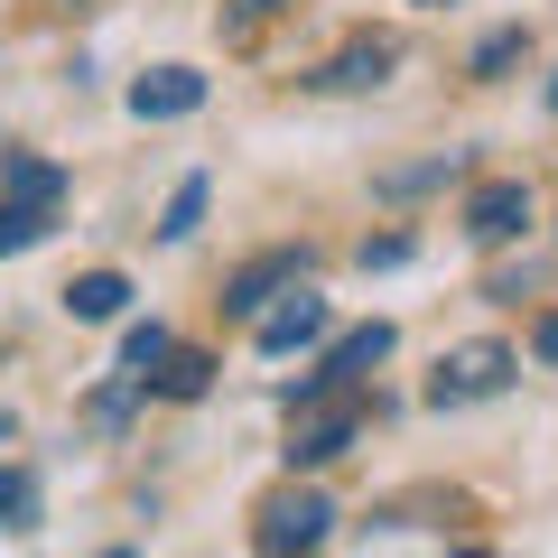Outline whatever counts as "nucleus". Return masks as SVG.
<instances>
[{"instance_id": "nucleus-5", "label": "nucleus", "mask_w": 558, "mask_h": 558, "mask_svg": "<svg viewBox=\"0 0 558 558\" xmlns=\"http://www.w3.org/2000/svg\"><path fill=\"white\" fill-rule=\"evenodd\" d=\"M400 65H410V38H400V28H354V38H344L336 57H317L299 84L307 94H381Z\"/></svg>"}, {"instance_id": "nucleus-2", "label": "nucleus", "mask_w": 558, "mask_h": 558, "mask_svg": "<svg viewBox=\"0 0 558 558\" xmlns=\"http://www.w3.org/2000/svg\"><path fill=\"white\" fill-rule=\"evenodd\" d=\"M521 381V344H502V336H465V344H447L438 354V373H428V410H475V400H502Z\"/></svg>"}, {"instance_id": "nucleus-25", "label": "nucleus", "mask_w": 558, "mask_h": 558, "mask_svg": "<svg viewBox=\"0 0 558 558\" xmlns=\"http://www.w3.org/2000/svg\"><path fill=\"white\" fill-rule=\"evenodd\" d=\"M102 558H140V549H102Z\"/></svg>"}, {"instance_id": "nucleus-6", "label": "nucleus", "mask_w": 558, "mask_h": 558, "mask_svg": "<svg viewBox=\"0 0 558 558\" xmlns=\"http://www.w3.org/2000/svg\"><path fill=\"white\" fill-rule=\"evenodd\" d=\"M457 223H465L475 252H512V242L539 223V196H531V178H475L465 205H457Z\"/></svg>"}, {"instance_id": "nucleus-16", "label": "nucleus", "mask_w": 558, "mask_h": 558, "mask_svg": "<svg viewBox=\"0 0 558 558\" xmlns=\"http://www.w3.org/2000/svg\"><path fill=\"white\" fill-rule=\"evenodd\" d=\"M0 531H38V475L0 465Z\"/></svg>"}, {"instance_id": "nucleus-14", "label": "nucleus", "mask_w": 558, "mask_h": 558, "mask_svg": "<svg viewBox=\"0 0 558 558\" xmlns=\"http://www.w3.org/2000/svg\"><path fill=\"white\" fill-rule=\"evenodd\" d=\"M168 363H178V336H168L159 317L121 326V373H131V381H149V391H159V373H168Z\"/></svg>"}, {"instance_id": "nucleus-18", "label": "nucleus", "mask_w": 558, "mask_h": 558, "mask_svg": "<svg viewBox=\"0 0 558 558\" xmlns=\"http://www.w3.org/2000/svg\"><path fill=\"white\" fill-rule=\"evenodd\" d=\"M354 260H363V270H410V260H418V233H400V223H391V233H363Z\"/></svg>"}, {"instance_id": "nucleus-24", "label": "nucleus", "mask_w": 558, "mask_h": 558, "mask_svg": "<svg viewBox=\"0 0 558 558\" xmlns=\"http://www.w3.org/2000/svg\"><path fill=\"white\" fill-rule=\"evenodd\" d=\"M549 121H558V75H549Z\"/></svg>"}, {"instance_id": "nucleus-9", "label": "nucleus", "mask_w": 558, "mask_h": 558, "mask_svg": "<svg viewBox=\"0 0 558 558\" xmlns=\"http://www.w3.org/2000/svg\"><path fill=\"white\" fill-rule=\"evenodd\" d=\"M205 94H215V75L205 65H149V75H131V121H186V112H205Z\"/></svg>"}, {"instance_id": "nucleus-23", "label": "nucleus", "mask_w": 558, "mask_h": 558, "mask_svg": "<svg viewBox=\"0 0 558 558\" xmlns=\"http://www.w3.org/2000/svg\"><path fill=\"white\" fill-rule=\"evenodd\" d=\"M447 558H502V549H475V539H465V549H447Z\"/></svg>"}, {"instance_id": "nucleus-17", "label": "nucleus", "mask_w": 558, "mask_h": 558, "mask_svg": "<svg viewBox=\"0 0 558 558\" xmlns=\"http://www.w3.org/2000/svg\"><path fill=\"white\" fill-rule=\"evenodd\" d=\"M299 0H223V47H252L270 20H289Z\"/></svg>"}, {"instance_id": "nucleus-3", "label": "nucleus", "mask_w": 558, "mask_h": 558, "mask_svg": "<svg viewBox=\"0 0 558 558\" xmlns=\"http://www.w3.org/2000/svg\"><path fill=\"white\" fill-rule=\"evenodd\" d=\"M299 289H317V242H260V252L233 260V279H223V317L260 326L279 299H299Z\"/></svg>"}, {"instance_id": "nucleus-27", "label": "nucleus", "mask_w": 558, "mask_h": 558, "mask_svg": "<svg viewBox=\"0 0 558 558\" xmlns=\"http://www.w3.org/2000/svg\"><path fill=\"white\" fill-rule=\"evenodd\" d=\"M549 242H558V233H549Z\"/></svg>"}, {"instance_id": "nucleus-19", "label": "nucleus", "mask_w": 558, "mask_h": 558, "mask_svg": "<svg viewBox=\"0 0 558 558\" xmlns=\"http://www.w3.org/2000/svg\"><path fill=\"white\" fill-rule=\"evenodd\" d=\"M57 233V215H28V205H0V260L10 252H28V242H47Z\"/></svg>"}, {"instance_id": "nucleus-8", "label": "nucleus", "mask_w": 558, "mask_h": 558, "mask_svg": "<svg viewBox=\"0 0 558 558\" xmlns=\"http://www.w3.org/2000/svg\"><path fill=\"white\" fill-rule=\"evenodd\" d=\"M447 186H475V149H428V159L373 168V196L381 205H418V196H447Z\"/></svg>"}, {"instance_id": "nucleus-1", "label": "nucleus", "mask_w": 558, "mask_h": 558, "mask_svg": "<svg viewBox=\"0 0 558 558\" xmlns=\"http://www.w3.org/2000/svg\"><path fill=\"white\" fill-rule=\"evenodd\" d=\"M336 494L326 484H307V475H289V484H270V494L252 502V558H317L326 539H336Z\"/></svg>"}, {"instance_id": "nucleus-11", "label": "nucleus", "mask_w": 558, "mask_h": 558, "mask_svg": "<svg viewBox=\"0 0 558 558\" xmlns=\"http://www.w3.org/2000/svg\"><path fill=\"white\" fill-rule=\"evenodd\" d=\"M57 299H65V317H75V326H112L121 307H131V279H121V270H75Z\"/></svg>"}, {"instance_id": "nucleus-26", "label": "nucleus", "mask_w": 558, "mask_h": 558, "mask_svg": "<svg viewBox=\"0 0 558 558\" xmlns=\"http://www.w3.org/2000/svg\"><path fill=\"white\" fill-rule=\"evenodd\" d=\"M418 10H447V0H418Z\"/></svg>"}, {"instance_id": "nucleus-20", "label": "nucleus", "mask_w": 558, "mask_h": 558, "mask_svg": "<svg viewBox=\"0 0 558 558\" xmlns=\"http://www.w3.org/2000/svg\"><path fill=\"white\" fill-rule=\"evenodd\" d=\"M531 289H539V270H531V260H502V270L484 279V299H494V307H521Z\"/></svg>"}, {"instance_id": "nucleus-15", "label": "nucleus", "mask_w": 558, "mask_h": 558, "mask_svg": "<svg viewBox=\"0 0 558 558\" xmlns=\"http://www.w3.org/2000/svg\"><path fill=\"white\" fill-rule=\"evenodd\" d=\"M215 373H223V363L205 354V344H178V363L159 373V400H205V391H215Z\"/></svg>"}, {"instance_id": "nucleus-22", "label": "nucleus", "mask_w": 558, "mask_h": 558, "mask_svg": "<svg viewBox=\"0 0 558 558\" xmlns=\"http://www.w3.org/2000/svg\"><path fill=\"white\" fill-rule=\"evenodd\" d=\"M10 438H20V410H0V447H10Z\"/></svg>"}, {"instance_id": "nucleus-13", "label": "nucleus", "mask_w": 558, "mask_h": 558, "mask_svg": "<svg viewBox=\"0 0 558 558\" xmlns=\"http://www.w3.org/2000/svg\"><path fill=\"white\" fill-rule=\"evenodd\" d=\"M205 215H215V178H205V168H186V178L168 186V205H159V242H168V252H178V242H196Z\"/></svg>"}, {"instance_id": "nucleus-21", "label": "nucleus", "mask_w": 558, "mask_h": 558, "mask_svg": "<svg viewBox=\"0 0 558 558\" xmlns=\"http://www.w3.org/2000/svg\"><path fill=\"white\" fill-rule=\"evenodd\" d=\"M531 363H539V373H558V307H539V326H531Z\"/></svg>"}, {"instance_id": "nucleus-10", "label": "nucleus", "mask_w": 558, "mask_h": 558, "mask_svg": "<svg viewBox=\"0 0 558 558\" xmlns=\"http://www.w3.org/2000/svg\"><path fill=\"white\" fill-rule=\"evenodd\" d=\"M0 196L28 205V215H57L65 205V168L38 159V149H0Z\"/></svg>"}, {"instance_id": "nucleus-4", "label": "nucleus", "mask_w": 558, "mask_h": 558, "mask_svg": "<svg viewBox=\"0 0 558 558\" xmlns=\"http://www.w3.org/2000/svg\"><path fill=\"white\" fill-rule=\"evenodd\" d=\"M363 428H373V400H326V410H307V418H289V447H279V465H289V475H307L317 484L326 465H344L363 447Z\"/></svg>"}, {"instance_id": "nucleus-7", "label": "nucleus", "mask_w": 558, "mask_h": 558, "mask_svg": "<svg viewBox=\"0 0 558 558\" xmlns=\"http://www.w3.org/2000/svg\"><path fill=\"white\" fill-rule=\"evenodd\" d=\"M252 344L270 363H289V354H326L336 344V307H326V289H299V299H279L270 317L252 326Z\"/></svg>"}, {"instance_id": "nucleus-12", "label": "nucleus", "mask_w": 558, "mask_h": 558, "mask_svg": "<svg viewBox=\"0 0 558 558\" xmlns=\"http://www.w3.org/2000/svg\"><path fill=\"white\" fill-rule=\"evenodd\" d=\"M512 65H531V20H502L465 47V84H502Z\"/></svg>"}]
</instances>
